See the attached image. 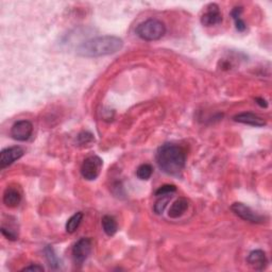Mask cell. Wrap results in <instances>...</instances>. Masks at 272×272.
Here are the masks:
<instances>
[{
	"mask_svg": "<svg viewBox=\"0 0 272 272\" xmlns=\"http://www.w3.org/2000/svg\"><path fill=\"white\" fill-rule=\"evenodd\" d=\"M123 46V41L114 35H102L83 42L78 46L77 53L84 58H100L118 52Z\"/></svg>",
	"mask_w": 272,
	"mask_h": 272,
	"instance_id": "1",
	"label": "cell"
},
{
	"mask_svg": "<svg viewBox=\"0 0 272 272\" xmlns=\"http://www.w3.org/2000/svg\"><path fill=\"white\" fill-rule=\"evenodd\" d=\"M159 168L169 176H180L186 165V152L181 146L164 144L157 152Z\"/></svg>",
	"mask_w": 272,
	"mask_h": 272,
	"instance_id": "2",
	"label": "cell"
},
{
	"mask_svg": "<svg viewBox=\"0 0 272 272\" xmlns=\"http://www.w3.org/2000/svg\"><path fill=\"white\" fill-rule=\"evenodd\" d=\"M135 33L139 39L147 42L159 41L166 34V26L157 18H149L136 27Z\"/></svg>",
	"mask_w": 272,
	"mask_h": 272,
	"instance_id": "3",
	"label": "cell"
},
{
	"mask_svg": "<svg viewBox=\"0 0 272 272\" xmlns=\"http://www.w3.org/2000/svg\"><path fill=\"white\" fill-rule=\"evenodd\" d=\"M103 162L98 156L86 158L81 166V175L88 181H94L99 177L102 169Z\"/></svg>",
	"mask_w": 272,
	"mask_h": 272,
	"instance_id": "4",
	"label": "cell"
},
{
	"mask_svg": "<svg viewBox=\"0 0 272 272\" xmlns=\"http://www.w3.org/2000/svg\"><path fill=\"white\" fill-rule=\"evenodd\" d=\"M92 243L90 238H81L72 248V258L77 265H82L91 253Z\"/></svg>",
	"mask_w": 272,
	"mask_h": 272,
	"instance_id": "5",
	"label": "cell"
},
{
	"mask_svg": "<svg viewBox=\"0 0 272 272\" xmlns=\"http://www.w3.org/2000/svg\"><path fill=\"white\" fill-rule=\"evenodd\" d=\"M231 209L235 215L245 221H249L252 224H262L264 221V217L256 214L254 211H252L249 206L245 205L244 203L235 202L232 204Z\"/></svg>",
	"mask_w": 272,
	"mask_h": 272,
	"instance_id": "6",
	"label": "cell"
},
{
	"mask_svg": "<svg viewBox=\"0 0 272 272\" xmlns=\"http://www.w3.org/2000/svg\"><path fill=\"white\" fill-rule=\"evenodd\" d=\"M33 132V125L29 120H18L11 128V136L15 140L26 141Z\"/></svg>",
	"mask_w": 272,
	"mask_h": 272,
	"instance_id": "7",
	"label": "cell"
},
{
	"mask_svg": "<svg viewBox=\"0 0 272 272\" xmlns=\"http://www.w3.org/2000/svg\"><path fill=\"white\" fill-rule=\"evenodd\" d=\"M222 22V14L218 4L209 3L201 16V23L205 27H213Z\"/></svg>",
	"mask_w": 272,
	"mask_h": 272,
	"instance_id": "8",
	"label": "cell"
},
{
	"mask_svg": "<svg viewBox=\"0 0 272 272\" xmlns=\"http://www.w3.org/2000/svg\"><path fill=\"white\" fill-rule=\"evenodd\" d=\"M23 149L20 146H13L3 149L0 153V168L3 169L12 165L17 159H20L23 156Z\"/></svg>",
	"mask_w": 272,
	"mask_h": 272,
	"instance_id": "9",
	"label": "cell"
},
{
	"mask_svg": "<svg viewBox=\"0 0 272 272\" xmlns=\"http://www.w3.org/2000/svg\"><path fill=\"white\" fill-rule=\"evenodd\" d=\"M234 120L239 123H244V125L257 127V128H261L267 125V122H266V120L263 118V117L251 112H244L235 115Z\"/></svg>",
	"mask_w": 272,
	"mask_h": 272,
	"instance_id": "10",
	"label": "cell"
},
{
	"mask_svg": "<svg viewBox=\"0 0 272 272\" xmlns=\"http://www.w3.org/2000/svg\"><path fill=\"white\" fill-rule=\"evenodd\" d=\"M247 262L253 269L262 271L268 265V259L266 256V253L262 250H254L250 252V254L247 257Z\"/></svg>",
	"mask_w": 272,
	"mask_h": 272,
	"instance_id": "11",
	"label": "cell"
},
{
	"mask_svg": "<svg viewBox=\"0 0 272 272\" xmlns=\"http://www.w3.org/2000/svg\"><path fill=\"white\" fill-rule=\"evenodd\" d=\"M3 203L8 207H16L22 202V194L16 188L8 187L3 193Z\"/></svg>",
	"mask_w": 272,
	"mask_h": 272,
	"instance_id": "12",
	"label": "cell"
},
{
	"mask_svg": "<svg viewBox=\"0 0 272 272\" xmlns=\"http://www.w3.org/2000/svg\"><path fill=\"white\" fill-rule=\"evenodd\" d=\"M188 206H189L188 201L186 199H184V198H180V199H178L177 201L172 203V205L169 208L168 216L170 218H174V219L181 217V216L184 215V213L187 211Z\"/></svg>",
	"mask_w": 272,
	"mask_h": 272,
	"instance_id": "13",
	"label": "cell"
},
{
	"mask_svg": "<svg viewBox=\"0 0 272 272\" xmlns=\"http://www.w3.org/2000/svg\"><path fill=\"white\" fill-rule=\"evenodd\" d=\"M101 224H102L103 231L108 236H114V235L117 233V231H118V225H117L116 220L114 219V217H112V216H109V215L103 216Z\"/></svg>",
	"mask_w": 272,
	"mask_h": 272,
	"instance_id": "14",
	"label": "cell"
},
{
	"mask_svg": "<svg viewBox=\"0 0 272 272\" xmlns=\"http://www.w3.org/2000/svg\"><path fill=\"white\" fill-rule=\"evenodd\" d=\"M83 220V213L81 212H78L75 215H72L71 217L67 220L66 222V232L72 234L77 231V228L81 225V222Z\"/></svg>",
	"mask_w": 272,
	"mask_h": 272,
	"instance_id": "15",
	"label": "cell"
},
{
	"mask_svg": "<svg viewBox=\"0 0 272 272\" xmlns=\"http://www.w3.org/2000/svg\"><path fill=\"white\" fill-rule=\"evenodd\" d=\"M242 13H243V8L242 7L234 8L233 11H232V13H231L233 20L235 22V26H236V29L239 31V32H244V31L247 29L246 23L242 20V17H240Z\"/></svg>",
	"mask_w": 272,
	"mask_h": 272,
	"instance_id": "16",
	"label": "cell"
},
{
	"mask_svg": "<svg viewBox=\"0 0 272 272\" xmlns=\"http://www.w3.org/2000/svg\"><path fill=\"white\" fill-rule=\"evenodd\" d=\"M171 198H172L171 195L159 196V199L156 202V204H154V207H153L154 213L158 214V215L163 214L164 211L166 209V207H167V205L169 204Z\"/></svg>",
	"mask_w": 272,
	"mask_h": 272,
	"instance_id": "17",
	"label": "cell"
},
{
	"mask_svg": "<svg viewBox=\"0 0 272 272\" xmlns=\"http://www.w3.org/2000/svg\"><path fill=\"white\" fill-rule=\"evenodd\" d=\"M45 254H46V258L49 263V266H50L51 268L53 269H57L60 267V259L55 254V252L53 250L52 247L50 246H47L45 248Z\"/></svg>",
	"mask_w": 272,
	"mask_h": 272,
	"instance_id": "18",
	"label": "cell"
},
{
	"mask_svg": "<svg viewBox=\"0 0 272 272\" xmlns=\"http://www.w3.org/2000/svg\"><path fill=\"white\" fill-rule=\"evenodd\" d=\"M152 172H153V168L152 166L149 164H143L140 165L137 170H136V176L139 179V180H148V179H150V177L152 176Z\"/></svg>",
	"mask_w": 272,
	"mask_h": 272,
	"instance_id": "19",
	"label": "cell"
},
{
	"mask_svg": "<svg viewBox=\"0 0 272 272\" xmlns=\"http://www.w3.org/2000/svg\"><path fill=\"white\" fill-rule=\"evenodd\" d=\"M177 191V187L175 185H170V184H166L160 186L157 191H156V196L159 197V196H164V195H172Z\"/></svg>",
	"mask_w": 272,
	"mask_h": 272,
	"instance_id": "20",
	"label": "cell"
},
{
	"mask_svg": "<svg viewBox=\"0 0 272 272\" xmlns=\"http://www.w3.org/2000/svg\"><path fill=\"white\" fill-rule=\"evenodd\" d=\"M92 140H94V135L90 132H81L78 135V143L80 145L91 143Z\"/></svg>",
	"mask_w": 272,
	"mask_h": 272,
	"instance_id": "21",
	"label": "cell"
},
{
	"mask_svg": "<svg viewBox=\"0 0 272 272\" xmlns=\"http://www.w3.org/2000/svg\"><path fill=\"white\" fill-rule=\"evenodd\" d=\"M1 233L4 237H7L10 240H16L17 239V233L14 232L11 228H7L5 227H1Z\"/></svg>",
	"mask_w": 272,
	"mask_h": 272,
	"instance_id": "22",
	"label": "cell"
},
{
	"mask_svg": "<svg viewBox=\"0 0 272 272\" xmlns=\"http://www.w3.org/2000/svg\"><path fill=\"white\" fill-rule=\"evenodd\" d=\"M44 270H45L44 267L38 264H31V265L27 266V267L22 269V271H44Z\"/></svg>",
	"mask_w": 272,
	"mask_h": 272,
	"instance_id": "23",
	"label": "cell"
},
{
	"mask_svg": "<svg viewBox=\"0 0 272 272\" xmlns=\"http://www.w3.org/2000/svg\"><path fill=\"white\" fill-rule=\"evenodd\" d=\"M255 102L258 104L261 108H268V102L263 98H255Z\"/></svg>",
	"mask_w": 272,
	"mask_h": 272,
	"instance_id": "24",
	"label": "cell"
}]
</instances>
